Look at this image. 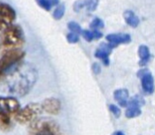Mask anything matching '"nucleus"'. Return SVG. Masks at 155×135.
Instances as JSON below:
<instances>
[{"instance_id": "1", "label": "nucleus", "mask_w": 155, "mask_h": 135, "mask_svg": "<svg viewBox=\"0 0 155 135\" xmlns=\"http://www.w3.org/2000/svg\"><path fill=\"white\" fill-rule=\"evenodd\" d=\"M37 80V71L29 63L16 64L2 78L4 93L23 96L31 91Z\"/></svg>"}, {"instance_id": "2", "label": "nucleus", "mask_w": 155, "mask_h": 135, "mask_svg": "<svg viewBox=\"0 0 155 135\" xmlns=\"http://www.w3.org/2000/svg\"><path fill=\"white\" fill-rule=\"evenodd\" d=\"M25 35L20 25L12 24L0 33V58L6 54L21 49Z\"/></svg>"}, {"instance_id": "3", "label": "nucleus", "mask_w": 155, "mask_h": 135, "mask_svg": "<svg viewBox=\"0 0 155 135\" xmlns=\"http://www.w3.org/2000/svg\"><path fill=\"white\" fill-rule=\"evenodd\" d=\"M20 109L21 105L15 97L0 96V130L11 129L12 119Z\"/></svg>"}, {"instance_id": "4", "label": "nucleus", "mask_w": 155, "mask_h": 135, "mask_svg": "<svg viewBox=\"0 0 155 135\" xmlns=\"http://www.w3.org/2000/svg\"><path fill=\"white\" fill-rule=\"evenodd\" d=\"M31 135H64L60 126L49 118L36 119L31 124Z\"/></svg>"}, {"instance_id": "5", "label": "nucleus", "mask_w": 155, "mask_h": 135, "mask_svg": "<svg viewBox=\"0 0 155 135\" xmlns=\"http://www.w3.org/2000/svg\"><path fill=\"white\" fill-rule=\"evenodd\" d=\"M43 111L42 105L38 103H30L21 108L14 117V120L20 124H32Z\"/></svg>"}, {"instance_id": "6", "label": "nucleus", "mask_w": 155, "mask_h": 135, "mask_svg": "<svg viewBox=\"0 0 155 135\" xmlns=\"http://www.w3.org/2000/svg\"><path fill=\"white\" fill-rule=\"evenodd\" d=\"M24 55L25 53L21 49H20L6 54V55L0 58V80L7 74V72L12 67H14L22 60Z\"/></svg>"}, {"instance_id": "7", "label": "nucleus", "mask_w": 155, "mask_h": 135, "mask_svg": "<svg viewBox=\"0 0 155 135\" xmlns=\"http://www.w3.org/2000/svg\"><path fill=\"white\" fill-rule=\"evenodd\" d=\"M16 19V12L6 3L0 2V32L13 24Z\"/></svg>"}, {"instance_id": "8", "label": "nucleus", "mask_w": 155, "mask_h": 135, "mask_svg": "<svg viewBox=\"0 0 155 135\" xmlns=\"http://www.w3.org/2000/svg\"><path fill=\"white\" fill-rule=\"evenodd\" d=\"M144 104V100L141 96H136L134 98L130 99L128 101V104L126 105V111H125V116L128 118H133L141 114V109L140 107Z\"/></svg>"}, {"instance_id": "9", "label": "nucleus", "mask_w": 155, "mask_h": 135, "mask_svg": "<svg viewBox=\"0 0 155 135\" xmlns=\"http://www.w3.org/2000/svg\"><path fill=\"white\" fill-rule=\"evenodd\" d=\"M137 76L141 79V85L144 92L147 93H152L154 92V83L152 75L148 70H140L137 72Z\"/></svg>"}, {"instance_id": "10", "label": "nucleus", "mask_w": 155, "mask_h": 135, "mask_svg": "<svg viewBox=\"0 0 155 135\" xmlns=\"http://www.w3.org/2000/svg\"><path fill=\"white\" fill-rule=\"evenodd\" d=\"M42 108L43 110L51 115H58L61 111V101L57 98H46L42 102Z\"/></svg>"}, {"instance_id": "11", "label": "nucleus", "mask_w": 155, "mask_h": 135, "mask_svg": "<svg viewBox=\"0 0 155 135\" xmlns=\"http://www.w3.org/2000/svg\"><path fill=\"white\" fill-rule=\"evenodd\" d=\"M107 41L111 48H114L121 44H128L131 41V37L126 33H114L106 36Z\"/></svg>"}, {"instance_id": "12", "label": "nucleus", "mask_w": 155, "mask_h": 135, "mask_svg": "<svg viewBox=\"0 0 155 135\" xmlns=\"http://www.w3.org/2000/svg\"><path fill=\"white\" fill-rule=\"evenodd\" d=\"M111 47L109 44H101L97 49V51L95 52V57H97V58H100L103 61L105 66L109 65V56L111 53Z\"/></svg>"}, {"instance_id": "13", "label": "nucleus", "mask_w": 155, "mask_h": 135, "mask_svg": "<svg viewBox=\"0 0 155 135\" xmlns=\"http://www.w3.org/2000/svg\"><path fill=\"white\" fill-rule=\"evenodd\" d=\"M114 99L117 101V103L123 106V107H125L128 104V97H129V94H128V92L127 90L125 89H119V90H116L114 93Z\"/></svg>"}, {"instance_id": "14", "label": "nucleus", "mask_w": 155, "mask_h": 135, "mask_svg": "<svg viewBox=\"0 0 155 135\" xmlns=\"http://www.w3.org/2000/svg\"><path fill=\"white\" fill-rule=\"evenodd\" d=\"M124 20L129 26L133 27V28H136V27L138 26L139 24V19L137 18V16L135 14V13L131 10H126L124 13Z\"/></svg>"}, {"instance_id": "15", "label": "nucleus", "mask_w": 155, "mask_h": 135, "mask_svg": "<svg viewBox=\"0 0 155 135\" xmlns=\"http://www.w3.org/2000/svg\"><path fill=\"white\" fill-rule=\"evenodd\" d=\"M138 55H139V58H140V62H139L140 66H144L150 61V53L149 48L146 46H139Z\"/></svg>"}, {"instance_id": "16", "label": "nucleus", "mask_w": 155, "mask_h": 135, "mask_svg": "<svg viewBox=\"0 0 155 135\" xmlns=\"http://www.w3.org/2000/svg\"><path fill=\"white\" fill-rule=\"evenodd\" d=\"M64 12H65V7L63 4H61V5H58L56 9L54 10L53 12V18L55 20H61L63 15H64Z\"/></svg>"}, {"instance_id": "17", "label": "nucleus", "mask_w": 155, "mask_h": 135, "mask_svg": "<svg viewBox=\"0 0 155 135\" xmlns=\"http://www.w3.org/2000/svg\"><path fill=\"white\" fill-rule=\"evenodd\" d=\"M84 8L88 11H94L98 5V0H84Z\"/></svg>"}, {"instance_id": "18", "label": "nucleus", "mask_w": 155, "mask_h": 135, "mask_svg": "<svg viewBox=\"0 0 155 135\" xmlns=\"http://www.w3.org/2000/svg\"><path fill=\"white\" fill-rule=\"evenodd\" d=\"M104 27V22L100 18H95L90 23V28L92 30H100Z\"/></svg>"}, {"instance_id": "19", "label": "nucleus", "mask_w": 155, "mask_h": 135, "mask_svg": "<svg viewBox=\"0 0 155 135\" xmlns=\"http://www.w3.org/2000/svg\"><path fill=\"white\" fill-rule=\"evenodd\" d=\"M68 28L72 33H78V34H81V33H82V29H81L80 25L78 23L74 22V21L69 22L68 23Z\"/></svg>"}, {"instance_id": "20", "label": "nucleus", "mask_w": 155, "mask_h": 135, "mask_svg": "<svg viewBox=\"0 0 155 135\" xmlns=\"http://www.w3.org/2000/svg\"><path fill=\"white\" fill-rule=\"evenodd\" d=\"M35 1L39 5V7H41L42 8L47 11H49L51 9V8L53 7L49 0H35Z\"/></svg>"}, {"instance_id": "21", "label": "nucleus", "mask_w": 155, "mask_h": 135, "mask_svg": "<svg viewBox=\"0 0 155 135\" xmlns=\"http://www.w3.org/2000/svg\"><path fill=\"white\" fill-rule=\"evenodd\" d=\"M82 36L87 40L88 42H91L93 39H95V36H94V33L93 31H88V30H82V33H81Z\"/></svg>"}, {"instance_id": "22", "label": "nucleus", "mask_w": 155, "mask_h": 135, "mask_svg": "<svg viewBox=\"0 0 155 135\" xmlns=\"http://www.w3.org/2000/svg\"><path fill=\"white\" fill-rule=\"evenodd\" d=\"M67 41L70 43V44H75L79 41V36H78V33H70L67 34Z\"/></svg>"}, {"instance_id": "23", "label": "nucleus", "mask_w": 155, "mask_h": 135, "mask_svg": "<svg viewBox=\"0 0 155 135\" xmlns=\"http://www.w3.org/2000/svg\"><path fill=\"white\" fill-rule=\"evenodd\" d=\"M84 8V0H78V1H76L74 5V11L78 12L80 11L82 8Z\"/></svg>"}, {"instance_id": "24", "label": "nucleus", "mask_w": 155, "mask_h": 135, "mask_svg": "<svg viewBox=\"0 0 155 135\" xmlns=\"http://www.w3.org/2000/svg\"><path fill=\"white\" fill-rule=\"evenodd\" d=\"M109 108H110V110L111 111V113L114 114L116 118L120 117L121 111H120V109L118 108V106H116V105H110L109 106Z\"/></svg>"}, {"instance_id": "25", "label": "nucleus", "mask_w": 155, "mask_h": 135, "mask_svg": "<svg viewBox=\"0 0 155 135\" xmlns=\"http://www.w3.org/2000/svg\"><path fill=\"white\" fill-rule=\"evenodd\" d=\"M92 70H93V72L95 74H98L101 72V66L98 65L97 63H94L92 65Z\"/></svg>"}, {"instance_id": "26", "label": "nucleus", "mask_w": 155, "mask_h": 135, "mask_svg": "<svg viewBox=\"0 0 155 135\" xmlns=\"http://www.w3.org/2000/svg\"><path fill=\"white\" fill-rule=\"evenodd\" d=\"M49 1L52 4V6L54 7V6H58L59 5V1H60V0H49Z\"/></svg>"}, {"instance_id": "27", "label": "nucleus", "mask_w": 155, "mask_h": 135, "mask_svg": "<svg viewBox=\"0 0 155 135\" xmlns=\"http://www.w3.org/2000/svg\"><path fill=\"white\" fill-rule=\"evenodd\" d=\"M112 135H124V133L122 131H115Z\"/></svg>"}]
</instances>
